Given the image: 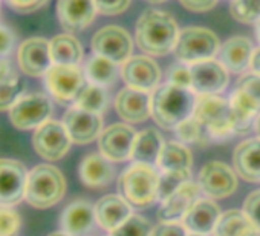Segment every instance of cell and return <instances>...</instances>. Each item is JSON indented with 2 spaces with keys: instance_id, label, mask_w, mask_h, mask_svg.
<instances>
[{
  "instance_id": "6da1fadb",
  "label": "cell",
  "mask_w": 260,
  "mask_h": 236,
  "mask_svg": "<svg viewBox=\"0 0 260 236\" xmlns=\"http://www.w3.org/2000/svg\"><path fill=\"white\" fill-rule=\"evenodd\" d=\"M178 37L179 29L176 20L164 11L147 10L137 22V45L149 55H166L172 52Z\"/></svg>"
},
{
  "instance_id": "7a4b0ae2",
  "label": "cell",
  "mask_w": 260,
  "mask_h": 236,
  "mask_svg": "<svg viewBox=\"0 0 260 236\" xmlns=\"http://www.w3.org/2000/svg\"><path fill=\"white\" fill-rule=\"evenodd\" d=\"M196 97L191 89L162 84L152 95V116L162 129H176L194 112Z\"/></svg>"
},
{
  "instance_id": "3957f363",
  "label": "cell",
  "mask_w": 260,
  "mask_h": 236,
  "mask_svg": "<svg viewBox=\"0 0 260 236\" xmlns=\"http://www.w3.org/2000/svg\"><path fill=\"white\" fill-rule=\"evenodd\" d=\"M158 181L155 166L134 163L119 175L118 192L132 207L144 209L158 199Z\"/></svg>"
},
{
  "instance_id": "277c9868",
  "label": "cell",
  "mask_w": 260,
  "mask_h": 236,
  "mask_svg": "<svg viewBox=\"0 0 260 236\" xmlns=\"http://www.w3.org/2000/svg\"><path fill=\"white\" fill-rule=\"evenodd\" d=\"M66 193L64 175L51 164H39L28 173L25 199L36 209H49L58 204Z\"/></svg>"
},
{
  "instance_id": "5b68a950",
  "label": "cell",
  "mask_w": 260,
  "mask_h": 236,
  "mask_svg": "<svg viewBox=\"0 0 260 236\" xmlns=\"http://www.w3.org/2000/svg\"><path fill=\"white\" fill-rule=\"evenodd\" d=\"M219 39L213 31L207 28L190 26L179 33L173 52L181 63L194 65L199 62L211 60L219 52Z\"/></svg>"
},
{
  "instance_id": "8992f818",
  "label": "cell",
  "mask_w": 260,
  "mask_h": 236,
  "mask_svg": "<svg viewBox=\"0 0 260 236\" xmlns=\"http://www.w3.org/2000/svg\"><path fill=\"white\" fill-rule=\"evenodd\" d=\"M193 116L205 126L211 140H225L231 137V106L230 101L217 95H199Z\"/></svg>"
},
{
  "instance_id": "52a82bcc",
  "label": "cell",
  "mask_w": 260,
  "mask_h": 236,
  "mask_svg": "<svg viewBox=\"0 0 260 236\" xmlns=\"http://www.w3.org/2000/svg\"><path fill=\"white\" fill-rule=\"evenodd\" d=\"M52 113V103L48 95L34 92L22 95L16 104L8 110L10 122L20 131L37 129L49 120Z\"/></svg>"
},
{
  "instance_id": "ba28073f",
  "label": "cell",
  "mask_w": 260,
  "mask_h": 236,
  "mask_svg": "<svg viewBox=\"0 0 260 236\" xmlns=\"http://www.w3.org/2000/svg\"><path fill=\"white\" fill-rule=\"evenodd\" d=\"M45 84L51 97L60 104L75 103L84 87V75L75 65H52L45 74Z\"/></svg>"
},
{
  "instance_id": "9c48e42d",
  "label": "cell",
  "mask_w": 260,
  "mask_h": 236,
  "mask_svg": "<svg viewBox=\"0 0 260 236\" xmlns=\"http://www.w3.org/2000/svg\"><path fill=\"white\" fill-rule=\"evenodd\" d=\"M72 140L63 122L48 120L34 131L32 146L37 155L48 161L61 160L71 149Z\"/></svg>"
},
{
  "instance_id": "30bf717a",
  "label": "cell",
  "mask_w": 260,
  "mask_h": 236,
  "mask_svg": "<svg viewBox=\"0 0 260 236\" xmlns=\"http://www.w3.org/2000/svg\"><path fill=\"white\" fill-rule=\"evenodd\" d=\"M90 48L96 55L106 57L118 65L125 63L130 58L134 49V40L124 28L109 25L93 34Z\"/></svg>"
},
{
  "instance_id": "8fae6325",
  "label": "cell",
  "mask_w": 260,
  "mask_h": 236,
  "mask_svg": "<svg viewBox=\"0 0 260 236\" xmlns=\"http://www.w3.org/2000/svg\"><path fill=\"white\" fill-rule=\"evenodd\" d=\"M198 186L210 199L226 198L237 189V173L222 161H210L202 166L198 178Z\"/></svg>"
},
{
  "instance_id": "7c38bea8",
  "label": "cell",
  "mask_w": 260,
  "mask_h": 236,
  "mask_svg": "<svg viewBox=\"0 0 260 236\" xmlns=\"http://www.w3.org/2000/svg\"><path fill=\"white\" fill-rule=\"evenodd\" d=\"M28 169L13 158H0V205L13 207L25 199Z\"/></svg>"
},
{
  "instance_id": "4fadbf2b",
  "label": "cell",
  "mask_w": 260,
  "mask_h": 236,
  "mask_svg": "<svg viewBox=\"0 0 260 236\" xmlns=\"http://www.w3.org/2000/svg\"><path fill=\"white\" fill-rule=\"evenodd\" d=\"M137 132L124 123H115L106 128L98 138V149L109 161H125L132 157Z\"/></svg>"
},
{
  "instance_id": "5bb4252c",
  "label": "cell",
  "mask_w": 260,
  "mask_h": 236,
  "mask_svg": "<svg viewBox=\"0 0 260 236\" xmlns=\"http://www.w3.org/2000/svg\"><path fill=\"white\" fill-rule=\"evenodd\" d=\"M63 125L75 144H89L100 138L103 132V118L100 113L87 112L77 106L69 107L63 116Z\"/></svg>"
},
{
  "instance_id": "9a60e30c",
  "label": "cell",
  "mask_w": 260,
  "mask_h": 236,
  "mask_svg": "<svg viewBox=\"0 0 260 236\" xmlns=\"http://www.w3.org/2000/svg\"><path fill=\"white\" fill-rule=\"evenodd\" d=\"M121 77L127 87L149 92L158 87L161 81V69L149 55H137L130 57L122 65Z\"/></svg>"
},
{
  "instance_id": "2e32d148",
  "label": "cell",
  "mask_w": 260,
  "mask_h": 236,
  "mask_svg": "<svg viewBox=\"0 0 260 236\" xmlns=\"http://www.w3.org/2000/svg\"><path fill=\"white\" fill-rule=\"evenodd\" d=\"M17 62L23 74L29 77H43L54 65L49 40L43 37H31L25 40L17 51Z\"/></svg>"
},
{
  "instance_id": "e0dca14e",
  "label": "cell",
  "mask_w": 260,
  "mask_h": 236,
  "mask_svg": "<svg viewBox=\"0 0 260 236\" xmlns=\"http://www.w3.org/2000/svg\"><path fill=\"white\" fill-rule=\"evenodd\" d=\"M191 91L199 95H216L228 84V72L220 62L205 60L190 66Z\"/></svg>"
},
{
  "instance_id": "ac0fdd59",
  "label": "cell",
  "mask_w": 260,
  "mask_h": 236,
  "mask_svg": "<svg viewBox=\"0 0 260 236\" xmlns=\"http://www.w3.org/2000/svg\"><path fill=\"white\" fill-rule=\"evenodd\" d=\"M115 110L127 123H143L152 115V97L144 91L124 87L115 97Z\"/></svg>"
},
{
  "instance_id": "d6986e66",
  "label": "cell",
  "mask_w": 260,
  "mask_h": 236,
  "mask_svg": "<svg viewBox=\"0 0 260 236\" xmlns=\"http://www.w3.org/2000/svg\"><path fill=\"white\" fill-rule=\"evenodd\" d=\"M201 189L196 183H185L167 199L161 201L158 209V218L161 222H179L184 219L187 212L199 201Z\"/></svg>"
},
{
  "instance_id": "ffe728a7",
  "label": "cell",
  "mask_w": 260,
  "mask_h": 236,
  "mask_svg": "<svg viewBox=\"0 0 260 236\" xmlns=\"http://www.w3.org/2000/svg\"><path fill=\"white\" fill-rule=\"evenodd\" d=\"M96 14L93 0H58L57 17L60 25L69 31L77 33L87 28Z\"/></svg>"
},
{
  "instance_id": "44dd1931",
  "label": "cell",
  "mask_w": 260,
  "mask_h": 236,
  "mask_svg": "<svg viewBox=\"0 0 260 236\" xmlns=\"http://www.w3.org/2000/svg\"><path fill=\"white\" fill-rule=\"evenodd\" d=\"M219 205L211 199H199L184 216L182 224L190 234L207 236L211 234L216 228V224L220 218Z\"/></svg>"
},
{
  "instance_id": "7402d4cb",
  "label": "cell",
  "mask_w": 260,
  "mask_h": 236,
  "mask_svg": "<svg viewBox=\"0 0 260 236\" xmlns=\"http://www.w3.org/2000/svg\"><path fill=\"white\" fill-rule=\"evenodd\" d=\"M132 215V205L121 195H106L95 204L96 222L101 228L107 231L116 230Z\"/></svg>"
},
{
  "instance_id": "603a6c76",
  "label": "cell",
  "mask_w": 260,
  "mask_h": 236,
  "mask_svg": "<svg viewBox=\"0 0 260 236\" xmlns=\"http://www.w3.org/2000/svg\"><path fill=\"white\" fill-rule=\"evenodd\" d=\"M233 164L242 180L260 183V138L242 141L233 154Z\"/></svg>"
},
{
  "instance_id": "cb8c5ba5",
  "label": "cell",
  "mask_w": 260,
  "mask_h": 236,
  "mask_svg": "<svg viewBox=\"0 0 260 236\" xmlns=\"http://www.w3.org/2000/svg\"><path fill=\"white\" fill-rule=\"evenodd\" d=\"M95 205L89 201L77 199L71 202L61 215V228L71 236H84L95 224Z\"/></svg>"
},
{
  "instance_id": "d4e9b609",
  "label": "cell",
  "mask_w": 260,
  "mask_h": 236,
  "mask_svg": "<svg viewBox=\"0 0 260 236\" xmlns=\"http://www.w3.org/2000/svg\"><path fill=\"white\" fill-rule=\"evenodd\" d=\"M219 62L225 66V69L240 74L246 71L251 65V58L254 54L252 43L242 36H236L228 39L219 49Z\"/></svg>"
},
{
  "instance_id": "484cf974",
  "label": "cell",
  "mask_w": 260,
  "mask_h": 236,
  "mask_svg": "<svg viewBox=\"0 0 260 236\" xmlns=\"http://www.w3.org/2000/svg\"><path fill=\"white\" fill-rule=\"evenodd\" d=\"M78 173L84 186L92 189H100L112 183L115 176V169L112 166V161H109L101 154L93 152L81 160Z\"/></svg>"
},
{
  "instance_id": "4316f807",
  "label": "cell",
  "mask_w": 260,
  "mask_h": 236,
  "mask_svg": "<svg viewBox=\"0 0 260 236\" xmlns=\"http://www.w3.org/2000/svg\"><path fill=\"white\" fill-rule=\"evenodd\" d=\"M162 146H164V140L161 134L155 128H147L137 134L132 149V157L130 158L135 163L156 166Z\"/></svg>"
},
{
  "instance_id": "83f0119b",
  "label": "cell",
  "mask_w": 260,
  "mask_h": 236,
  "mask_svg": "<svg viewBox=\"0 0 260 236\" xmlns=\"http://www.w3.org/2000/svg\"><path fill=\"white\" fill-rule=\"evenodd\" d=\"M213 236H260L243 210H226L220 215Z\"/></svg>"
},
{
  "instance_id": "f1b7e54d",
  "label": "cell",
  "mask_w": 260,
  "mask_h": 236,
  "mask_svg": "<svg viewBox=\"0 0 260 236\" xmlns=\"http://www.w3.org/2000/svg\"><path fill=\"white\" fill-rule=\"evenodd\" d=\"M54 65H75L83 60V46L71 34H58L49 40Z\"/></svg>"
},
{
  "instance_id": "f546056e",
  "label": "cell",
  "mask_w": 260,
  "mask_h": 236,
  "mask_svg": "<svg viewBox=\"0 0 260 236\" xmlns=\"http://www.w3.org/2000/svg\"><path fill=\"white\" fill-rule=\"evenodd\" d=\"M193 157L188 148L178 141L164 143L156 161V167L162 170H190Z\"/></svg>"
},
{
  "instance_id": "4dcf8cb0",
  "label": "cell",
  "mask_w": 260,
  "mask_h": 236,
  "mask_svg": "<svg viewBox=\"0 0 260 236\" xmlns=\"http://www.w3.org/2000/svg\"><path fill=\"white\" fill-rule=\"evenodd\" d=\"M231 98L237 100L240 104L260 115V75L245 74L237 80L236 89L231 94Z\"/></svg>"
},
{
  "instance_id": "1f68e13d",
  "label": "cell",
  "mask_w": 260,
  "mask_h": 236,
  "mask_svg": "<svg viewBox=\"0 0 260 236\" xmlns=\"http://www.w3.org/2000/svg\"><path fill=\"white\" fill-rule=\"evenodd\" d=\"M84 74L90 83L104 87V86H110L112 83H115L118 77V66L115 62L95 54L87 60Z\"/></svg>"
},
{
  "instance_id": "d6a6232c",
  "label": "cell",
  "mask_w": 260,
  "mask_h": 236,
  "mask_svg": "<svg viewBox=\"0 0 260 236\" xmlns=\"http://www.w3.org/2000/svg\"><path fill=\"white\" fill-rule=\"evenodd\" d=\"M176 137L179 138V141L182 144H193V146H207L211 141V137L208 134V131L205 129V126L194 118L193 115L190 118H187L185 122H182L176 129Z\"/></svg>"
},
{
  "instance_id": "836d02e7",
  "label": "cell",
  "mask_w": 260,
  "mask_h": 236,
  "mask_svg": "<svg viewBox=\"0 0 260 236\" xmlns=\"http://www.w3.org/2000/svg\"><path fill=\"white\" fill-rule=\"evenodd\" d=\"M107 101H109V98H107V92L104 91V87L89 83V84H84V87L78 94V97L75 100V106L80 109H84L87 112L101 113L106 110Z\"/></svg>"
},
{
  "instance_id": "e575fe53",
  "label": "cell",
  "mask_w": 260,
  "mask_h": 236,
  "mask_svg": "<svg viewBox=\"0 0 260 236\" xmlns=\"http://www.w3.org/2000/svg\"><path fill=\"white\" fill-rule=\"evenodd\" d=\"M25 92V81L16 74L10 72L2 81H0V112L10 110L16 101Z\"/></svg>"
},
{
  "instance_id": "d590c367",
  "label": "cell",
  "mask_w": 260,
  "mask_h": 236,
  "mask_svg": "<svg viewBox=\"0 0 260 236\" xmlns=\"http://www.w3.org/2000/svg\"><path fill=\"white\" fill-rule=\"evenodd\" d=\"M190 170H162L158 181V199L164 201L190 181Z\"/></svg>"
},
{
  "instance_id": "8d00e7d4",
  "label": "cell",
  "mask_w": 260,
  "mask_h": 236,
  "mask_svg": "<svg viewBox=\"0 0 260 236\" xmlns=\"http://www.w3.org/2000/svg\"><path fill=\"white\" fill-rule=\"evenodd\" d=\"M230 106H231V126L234 134L243 135L251 129H254L255 120L258 116L257 113H254L252 110H249L234 98H230Z\"/></svg>"
},
{
  "instance_id": "74e56055",
  "label": "cell",
  "mask_w": 260,
  "mask_h": 236,
  "mask_svg": "<svg viewBox=\"0 0 260 236\" xmlns=\"http://www.w3.org/2000/svg\"><path fill=\"white\" fill-rule=\"evenodd\" d=\"M230 14L240 23H257L260 20V0H231Z\"/></svg>"
},
{
  "instance_id": "f35d334b",
  "label": "cell",
  "mask_w": 260,
  "mask_h": 236,
  "mask_svg": "<svg viewBox=\"0 0 260 236\" xmlns=\"http://www.w3.org/2000/svg\"><path fill=\"white\" fill-rule=\"evenodd\" d=\"M153 227L141 215H132L127 221H124L116 230L110 231L112 236H152Z\"/></svg>"
},
{
  "instance_id": "ab89813d",
  "label": "cell",
  "mask_w": 260,
  "mask_h": 236,
  "mask_svg": "<svg viewBox=\"0 0 260 236\" xmlns=\"http://www.w3.org/2000/svg\"><path fill=\"white\" fill-rule=\"evenodd\" d=\"M22 227V216L8 205H0V236H16Z\"/></svg>"
},
{
  "instance_id": "60d3db41",
  "label": "cell",
  "mask_w": 260,
  "mask_h": 236,
  "mask_svg": "<svg viewBox=\"0 0 260 236\" xmlns=\"http://www.w3.org/2000/svg\"><path fill=\"white\" fill-rule=\"evenodd\" d=\"M167 77H169L170 84L185 87V89H191V72H190V68L185 66V63L172 66L169 69Z\"/></svg>"
},
{
  "instance_id": "b9f144b4",
  "label": "cell",
  "mask_w": 260,
  "mask_h": 236,
  "mask_svg": "<svg viewBox=\"0 0 260 236\" xmlns=\"http://www.w3.org/2000/svg\"><path fill=\"white\" fill-rule=\"evenodd\" d=\"M243 212L251 219V222L255 225V228L260 231V189L251 192L245 202H243Z\"/></svg>"
},
{
  "instance_id": "7bdbcfd3",
  "label": "cell",
  "mask_w": 260,
  "mask_h": 236,
  "mask_svg": "<svg viewBox=\"0 0 260 236\" xmlns=\"http://www.w3.org/2000/svg\"><path fill=\"white\" fill-rule=\"evenodd\" d=\"M93 4L98 13L104 16H118L128 8L130 0H93Z\"/></svg>"
},
{
  "instance_id": "ee69618b",
  "label": "cell",
  "mask_w": 260,
  "mask_h": 236,
  "mask_svg": "<svg viewBox=\"0 0 260 236\" xmlns=\"http://www.w3.org/2000/svg\"><path fill=\"white\" fill-rule=\"evenodd\" d=\"M152 236H188V230L182 222H161L153 227Z\"/></svg>"
},
{
  "instance_id": "f6af8a7d",
  "label": "cell",
  "mask_w": 260,
  "mask_h": 236,
  "mask_svg": "<svg viewBox=\"0 0 260 236\" xmlns=\"http://www.w3.org/2000/svg\"><path fill=\"white\" fill-rule=\"evenodd\" d=\"M48 0H7L8 7H11L14 11L22 14H29L37 10H40Z\"/></svg>"
},
{
  "instance_id": "bcb514c9",
  "label": "cell",
  "mask_w": 260,
  "mask_h": 236,
  "mask_svg": "<svg viewBox=\"0 0 260 236\" xmlns=\"http://www.w3.org/2000/svg\"><path fill=\"white\" fill-rule=\"evenodd\" d=\"M14 42H16L14 33L10 28L0 25V57H2V55H8L13 51Z\"/></svg>"
},
{
  "instance_id": "7dc6e473",
  "label": "cell",
  "mask_w": 260,
  "mask_h": 236,
  "mask_svg": "<svg viewBox=\"0 0 260 236\" xmlns=\"http://www.w3.org/2000/svg\"><path fill=\"white\" fill-rule=\"evenodd\" d=\"M181 5L193 13H207L213 10L217 4V0H179Z\"/></svg>"
},
{
  "instance_id": "c3c4849f",
  "label": "cell",
  "mask_w": 260,
  "mask_h": 236,
  "mask_svg": "<svg viewBox=\"0 0 260 236\" xmlns=\"http://www.w3.org/2000/svg\"><path fill=\"white\" fill-rule=\"evenodd\" d=\"M249 68H251V71L254 74L260 75V49H254V54H252Z\"/></svg>"
},
{
  "instance_id": "681fc988",
  "label": "cell",
  "mask_w": 260,
  "mask_h": 236,
  "mask_svg": "<svg viewBox=\"0 0 260 236\" xmlns=\"http://www.w3.org/2000/svg\"><path fill=\"white\" fill-rule=\"evenodd\" d=\"M11 72V69H10V65L5 62V60H0V81H2L8 74Z\"/></svg>"
},
{
  "instance_id": "f907efd6",
  "label": "cell",
  "mask_w": 260,
  "mask_h": 236,
  "mask_svg": "<svg viewBox=\"0 0 260 236\" xmlns=\"http://www.w3.org/2000/svg\"><path fill=\"white\" fill-rule=\"evenodd\" d=\"M254 131H255V134L258 135V138H260V115L257 116V120H255V125H254Z\"/></svg>"
},
{
  "instance_id": "816d5d0a",
  "label": "cell",
  "mask_w": 260,
  "mask_h": 236,
  "mask_svg": "<svg viewBox=\"0 0 260 236\" xmlns=\"http://www.w3.org/2000/svg\"><path fill=\"white\" fill-rule=\"evenodd\" d=\"M48 236H71V234L66 233V231H54V233H51V234H48Z\"/></svg>"
},
{
  "instance_id": "f5cc1de1",
  "label": "cell",
  "mask_w": 260,
  "mask_h": 236,
  "mask_svg": "<svg viewBox=\"0 0 260 236\" xmlns=\"http://www.w3.org/2000/svg\"><path fill=\"white\" fill-rule=\"evenodd\" d=\"M255 36H257V39H258V42H260V20L255 23Z\"/></svg>"
},
{
  "instance_id": "db71d44e",
  "label": "cell",
  "mask_w": 260,
  "mask_h": 236,
  "mask_svg": "<svg viewBox=\"0 0 260 236\" xmlns=\"http://www.w3.org/2000/svg\"><path fill=\"white\" fill-rule=\"evenodd\" d=\"M146 2H149V4H162V2H166V0H146Z\"/></svg>"
},
{
  "instance_id": "11a10c76",
  "label": "cell",
  "mask_w": 260,
  "mask_h": 236,
  "mask_svg": "<svg viewBox=\"0 0 260 236\" xmlns=\"http://www.w3.org/2000/svg\"><path fill=\"white\" fill-rule=\"evenodd\" d=\"M188 236H198V234H188Z\"/></svg>"
},
{
  "instance_id": "9f6ffc18",
  "label": "cell",
  "mask_w": 260,
  "mask_h": 236,
  "mask_svg": "<svg viewBox=\"0 0 260 236\" xmlns=\"http://www.w3.org/2000/svg\"><path fill=\"white\" fill-rule=\"evenodd\" d=\"M109 236H112V234H109Z\"/></svg>"
}]
</instances>
